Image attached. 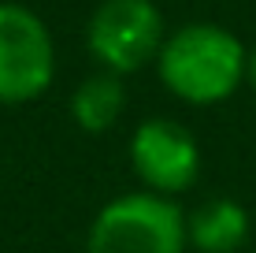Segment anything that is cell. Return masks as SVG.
<instances>
[{"mask_svg": "<svg viewBox=\"0 0 256 253\" xmlns=\"http://www.w3.org/2000/svg\"><path fill=\"white\" fill-rule=\"evenodd\" d=\"M249 52L219 23H186L167 34L156 71L160 82L186 104L226 101L242 86Z\"/></svg>", "mask_w": 256, "mask_h": 253, "instance_id": "obj_1", "label": "cell"}, {"mask_svg": "<svg viewBox=\"0 0 256 253\" xmlns=\"http://www.w3.org/2000/svg\"><path fill=\"white\" fill-rule=\"evenodd\" d=\"M186 216L171 197L122 194L96 212L86 253H186Z\"/></svg>", "mask_w": 256, "mask_h": 253, "instance_id": "obj_2", "label": "cell"}, {"mask_svg": "<svg viewBox=\"0 0 256 253\" xmlns=\"http://www.w3.org/2000/svg\"><path fill=\"white\" fill-rule=\"evenodd\" d=\"M167 34L152 0H100L86 26V45L108 75H134L160 56Z\"/></svg>", "mask_w": 256, "mask_h": 253, "instance_id": "obj_3", "label": "cell"}, {"mask_svg": "<svg viewBox=\"0 0 256 253\" xmlns=\"http://www.w3.org/2000/svg\"><path fill=\"white\" fill-rule=\"evenodd\" d=\"M56 45L41 15L0 0V104H26L52 86Z\"/></svg>", "mask_w": 256, "mask_h": 253, "instance_id": "obj_4", "label": "cell"}, {"mask_svg": "<svg viewBox=\"0 0 256 253\" xmlns=\"http://www.w3.org/2000/svg\"><path fill=\"white\" fill-rule=\"evenodd\" d=\"M134 175L148 186V194H182L197 182L200 149L197 138L174 119H145L130 138Z\"/></svg>", "mask_w": 256, "mask_h": 253, "instance_id": "obj_5", "label": "cell"}, {"mask_svg": "<svg viewBox=\"0 0 256 253\" xmlns=\"http://www.w3.org/2000/svg\"><path fill=\"white\" fill-rule=\"evenodd\" d=\"M186 238L200 253H234L249 238V212L234 197H212L186 220Z\"/></svg>", "mask_w": 256, "mask_h": 253, "instance_id": "obj_6", "label": "cell"}, {"mask_svg": "<svg viewBox=\"0 0 256 253\" xmlns=\"http://www.w3.org/2000/svg\"><path fill=\"white\" fill-rule=\"evenodd\" d=\"M122 108H126V90H122L119 75H90L86 82H78V90L70 93V116L86 134H104L119 123Z\"/></svg>", "mask_w": 256, "mask_h": 253, "instance_id": "obj_7", "label": "cell"}, {"mask_svg": "<svg viewBox=\"0 0 256 253\" xmlns=\"http://www.w3.org/2000/svg\"><path fill=\"white\" fill-rule=\"evenodd\" d=\"M245 78H249V86L256 90V49L249 52V64H245Z\"/></svg>", "mask_w": 256, "mask_h": 253, "instance_id": "obj_8", "label": "cell"}]
</instances>
